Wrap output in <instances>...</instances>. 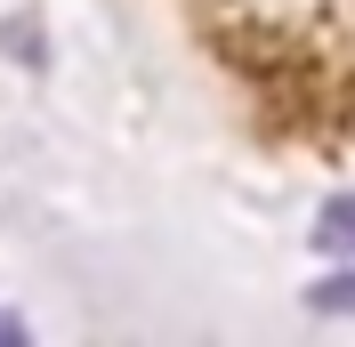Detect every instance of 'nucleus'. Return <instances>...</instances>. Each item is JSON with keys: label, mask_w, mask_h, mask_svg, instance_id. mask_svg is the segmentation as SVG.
<instances>
[{"label": "nucleus", "mask_w": 355, "mask_h": 347, "mask_svg": "<svg viewBox=\"0 0 355 347\" xmlns=\"http://www.w3.org/2000/svg\"><path fill=\"white\" fill-rule=\"evenodd\" d=\"M315 242H323V251H355V202H331L323 226H315Z\"/></svg>", "instance_id": "obj_1"}, {"label": "nucleus", "mask_w": 355, "mask_h": 347, "mask_svg": "<svg viewBox=\"0 0 355 347\" xmlns=\"http://www.w3.org/2000/svg\"><path fill=\"white\" fill-rule=\"evenodd\" d=\"M315 307H355V275H339V282H323V291H315Z\"/></svg>", "instance_id": "obj_2"}, {"label": "nucleus", "mask_w": 355, "mask_h": 347, "mask_svg": "<svg viewBox=\"0 0 355 347\" xmlns=\"http://www.w3.org/2000/svg\"><path fill=\"white\" fill-rule=\"evenodd\" d=\"M0 331H8V339H17V323H8V315H0Z\"/></svg>", "instance_id": "obj_3"}]
</instances>
